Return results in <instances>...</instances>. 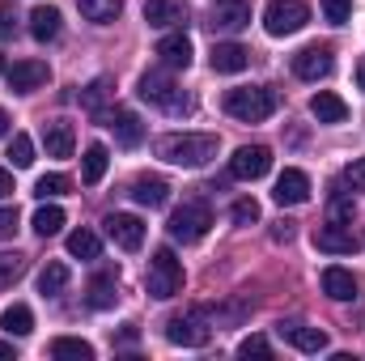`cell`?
Listing matches in <instances>:
<instances>
[{
	"label": "cell",
	"mask_w": 365,
	"mask_h": 361,
	"mask_svg": "<svg viewBox=\"0 0 365 361\" xmlns=\"http://www.w3.org/2000/svg\"><path fill=\"white\" fill-rule=\"evenodd\" d=\"M272 171V149L268 145H242V149H234V158H230V175L242 183H255L264 179Z\"/></svg>",
	"instance_id": "ba28073f"
},
{
	"label": "cell",
	"mask_w": 365,
	"mask_h": 361,
	"mask_svg": "<svg viewBox=\"0 0 365 361\" xmlns=\"http://www.w3.org/2000/svg\"><path fill=\"white\" fill-rule=\"evenodd\" d=\"M276 332H280V340L293 345L297 353H323V349H327V332H319V327H306V323H280Z\"/></svg>",
	"instance_id": "2e32d148"
},
{
	"label": "cell",
	"mask_w": 365,
	"mask_h": 361,
	"mask_svg": "<svg viewBox=\"0 0 365 361\" xmlns=\"http://www.w3.org/2000/svg\"><path fill=\"white\" fill-rule=\"evenodd\" d=\"M13 30H17V13H13V4L0 0V39H13Z\"/></svg>",
	"instance_id": "b9f144b4"
},
{
	"label": "cell",
	"mask_w": 365,
	"mask_h": 361,
	"mask_svg": "<svg viewBox=\"0 0 365 361\" xmlns=\"http://www.w3.org/2000/svg\"><path fill=\"white\" fill-rule=\"evenodd\" d=\"M344 183H353V191H365V158H357V162L344 171Z\"/></svg>",
	"instance_id": "7bdbcfd3"
},
{
	"label": "cell",
	"mask_w": 365,
	"mask_h": 361,
	"mask_svg": "<svg viewBox=\"0 0 365 361\" xmlns=\"http://www.w3.org/2000/svg\"><path fill=\"white\" fill-rule=\"evenodd\" d=\"M51 357H60V361H93V345L77 340V336H56V340H51Z\"/></svg>",
	"instance_id": "83f0119b"
},
{
	"label": "cell",
	"mask_w": 365,
	"mask_h": 361,
	"mask_svg": "<svg viewBox=\"0 0 365 361\" xmlns=\"http://www.w3.org/2000/svg\"><path fill=\"white\" fill-rule=\"evenodd\" d=\"M21 272H26V255H17V251H13V255H0V289H4L9 280H17Z\"/></svg>",
	"instance_id": "f35d334b"
},
{
	"label": "cell",
	"mask_w": 365,
	"mask_h": 361,
	"mask_svg": "<svg viewBox=\"0 0 365 361\" xmlns=\"http://www.w3.org/2000/svg\"><path fill=\"white\" fill-rule=\"evenodd\" d=\"M272 200L280 204V208H284V204H289V208L306 204V200H310V179H306V171H293V166H289V171H284V175L276 179Z\"/></svg>",
	"instance_id": "9a60e30c"
},
{
	"label": "cell",
	"mask_w": 365,
	"mask_h": 361,
	"mask_svg": "<svg viewBox=\"0 0 365 361\" xmlns=\"http://www.w3.org/2000/svg\"><path fill=\"white\" fill-rule=\"evenodd\" d=\"M4 195H13V175L0 166V200H4Z\"/></svg>",
	"instance_id": "f6af8a7d"
},
{
	"label": "cell",
	"mask_w": 365,
	"mask_h": 361,
	"mask_svg": "<svg viewBox=\"0 0 365 361\" xmlns=\"http://www.w3.org/2000/svg\"><path fill=\"white\" fill-rule=\"evenodd\" d=\"M140 98L153 102V106H162L166 115H187L191 111V98L179 90V81L170 73H145L140 77Z\"/></svg>",
	"instance_id": "277c9868"
},
{
	"label": "cell",
	"mask_w": 365,
	"mask_h": 361,
	"mask_svg": "<svg viewBox=\"0 0 365 361\" xmlns=\"http://www.w3.org/2000/svg\"><path fill=\"white\" fill-rule=\"evenodd\" d=\"M47 64L43 60H17V64H9L4 68V81H9V90L13 93H34L38 86H47Z\"/></svg>",
	"instance_id": "7c38bea8"
},
{
	"label": "cell",
	"mask_w": 365,
	"mask_h": 361,
	"mask_svg": "<svg viewBox=\"0 0 365 361\" xmlns=\"http://www.w3.org/2000/svg\"><path fill=\"white\" fill-rule=\"evenodd\" d=\"M68 255H73V260H98V255H102L98 234H93V230H73V234H68Z\"/></svg>",
	"instance_id": "4dcf8cb0"
},
{
	"label": "cell",
	"mask_w": 365,
	"mask_h": 361,
	"mask_svg": "<svg viewBox=\"0 0 365 361\" xmlns=\"http://www.w3.org/2000/svg\"><path fill=\"white\" fill-rule=\"evenodd\" d=\"M9 123H13V119H9V115L0 111V136H9Z\"/></svg>",
	"instance_id": "bcb514c9"
},
{
	"label": "cell",
	"mask_w": 365,
	"mask_h": 361,
	"mask_svg": "<svg viewBox=\"0 0 365 361\" xmlns=\"http://www.w3.org/2000/svg\"><path fill=\"white\" fill-rule=\"evenodd\" d=\"M353 195L349 191H336L331 200H327V225H353Z\"/></svg>",
	"instance_id": "d6a6232c"
},
{
	"label": "cell",
	"mask_w": 365,
	"mask_h": 361,
	"mask_svg": "<svg viewBox=\"0 0 365 361\" xmlns=\"http://www.w3.org/2000/svg\"><path fill=\"white\" fill-rule=\"evenodd\" d=\"M0 327H4L9 336H30V332H34V315H30V306H26V302L4 306V310H0Z\"/></svg>",
	"instance_id": "d4e9b609"
},
{
	"label": "cell",
	"mask_w": 365,
	"mask_h": 361,
	"mask_svg": "<svg viewBox=\"0 0 365 361\" xmlns=\"http://www.w3.org/2000/svg\"><path fill=\"white\" fill-rule=\"evenodd\" d=\"M13 234H17V208H13V204H4V208H0V243H4V238H13Z\"/></svg>",
	"instance_id": "60d3db41"
},
{
	"label": "cell",
	"mask_w": 365,
	"mask_h": 361,
	"mask_svg": "<svg viewBox=\"0 0 365 361\" xmlns=\"http://www.w3.org/2000/svg\"><path fill=\"white\" fill-rule=\"evenodd\" d=\"M170 238L175 243H200L208 230H212V208L208 204H200V200H187L182 208H175L170 213Z\"/></svg>",
	"instance_id": "5b68a950"
},
{
	"label": "cell",
	"mask_w": 365,
	"mask_h": 361,
	"mask_svg": "<svg viewBox=\"0 0 365 361\" xmlns=\"http://www.w3.org/2000/svg\"><path fill=\"white\" fill-rule=\"evenodd\" d=\"M323 293L331 298V302H353L357 298V276L349 268H323Z\"/></svg>",
	"instance_id": "7402d4cb"
},
{
	"label": "cell",
	"mask_w": 365,
	"mask_h": 361,
	"mask_svg": "<svg viewBox=\"0 0 365 361\" xmlns=\"http://www.w3.org/2000/svg\"><path fill=\"white\" fill-rule=\"evenodd\" d=\"M212 327H217L212 315L204 306H191V310H182V315H175L166 323V340L170 345H182V349H200V345L212 340Z\"/></svg>",
	"instance_id": "3957f363"
},
{
	"label": "cell",
	"mask_w": 365,
	"mask_h": 361,
	"mask_svg": "<svg viewBox=\"0 0 365 361\" xmlns=\"http://www.w3.org/2000/svg\"><path fill=\"white\" fill-rule=\"evenodd\" d=\"M106 166H110V153H106V145H90V149H86V158H81V183H86V187L102 183Z\"/></svg>",
	"instance_id": "4316f807"
},
{
	"label": "cell",
	"mask_w": 365,
	"mask_h": 361,
	"mask_svg": "<svg viewBox=\"0 0 365 361\" xmlns=\"http://www.w3.org/2000/svg\"><path fill=\"white\" fill-rule=\"evenodd\" d=\"M110 90H115V81H110V77H98V81H90V86L81 90V106H86V111H93V115H102V102L110 98Z\"/></svg>",
	"instance_id": "836d02e7"
},
{
	"label": "cell",
	"mask_w": 365,
	"mask_h": 361,
	"mask_svg": "<svg viewBox=\"0 0 365 361\" xmlns=\"http://www.w3.org/2000/svg\"><path fill=\"white\" fill-rule=\"evenodd\" d=\"M230 217H234V225H255V221H259V200H251V195L234 200Z\"/></svg>",
	"instance_id": "8d00e7d4"
},
{
	"label": "cell",
	"mask_w": 365,
	"mask_h": 361,
	"mask_svg": "<svg viewBox=\"0 0 365 361\" xmlns=\"http://www.w3.org/2000/svg\"><path fill=\"white\" fill-rule=\"evenodd\" d=\"M115 298H119V276L115 272H98L90 280V306L106 310V306H115Z\"/></svg>",
	"instance_id": "484cf974"
},
{
	"label": "cell",
	"mask_w": 365,
	"mask_h": 361,
	"mask_svg": "<svg viewBox=\"0 0 365 361\" xmlns=\"http://www.w3.org/2000/svg\"><path fill=\"white\" fill-rule=\"evenodd\" d=\"M9 162H13L17 171H26V166L34 162V141H30L26 132H17V136L9 141Z\"/></svg>",
	"instance_id": "d590c367"
},
{
	"label": "cell",
	"mask_w": 365,
	"mask_h": 361,
	"mask_svg": "<svg viewBox=\"0 0 365 361\" xmlns=\"http://www.w3.org/2000/svg\"><path fill=\"white\" fill-rule=\"evenodd\" d=\"M43 145H47V158H73L77 149V132L68 119H51L43 123Z\"/></svg>",
	"instance_id": "e0dca14e"
},
{
	"label": "cell",
	"mask_w": 365,
	"mask_h": 361,
	"mask_svg": "<svg viewBox=\"0 0 365 361\" xmlns=\"http://www.w3.org/2000/svg\"><path fill=\"white\" fill-rule=\"evenodd\" d=\"M306 21H310V9H306L302 0H272V4L264 9V30H268V34H276V39L297 34Z\"/></svg>",
	"instance_id": "52a82bcc"
},
{
	"label": "cell",
	"mask_w": 365,
	"mask_h": 361,
	"mask_svg": "<svg viewBox=\"0 0 365 361\" xmlns=\"http://www.w3.org/2000/svg\"><path fill=\"white\" fill-rule=\"evenodd\" d=\"M30 34H34L38 43L60 39V9H56V4H38V9L30 13Z\"/></svg>",
	"instance_id": "cb8c5ba5"
},
{
	"label": "cell",
	"mask_w": 365,
	"mask_h": 361,
	"mask_svg": "<svg viewBox=\"0 0 365 361\" xmlns=\"http://www.w3.org/2000/svg\"><path fill=\"white\" fill-rule=\"evenodd\" d=\"M314 247L327 251V255H353L361 247V238L349 230V225H319L314 230Z\"/></svg>",
	"instance_id": "5bb4252c"
},
{
	"label": "cell",
	"mask_w": 365,
	"mask_h": 361,
	"mask_svg": "<svg viewBox=\"0 0 365 361\" xmlns=\"http://www.w3.org/2000/svg\"><path fill=\"white\" fill-rule=\"evenodd\" d=\"M132 200L145 204V208H162V204L170 200V183L158 179V175H145V179L132 183Z\"/></svg>",
	"instance_id": "603a6c76"
},
{
	"label": "cell",
	"mask_w": 365,
	"mask_h": 361,
	"mask_svg": "<svg viewBox=\"0 0 365 361\" xmlns=\"http://www.w3.org/2000/svg\"><path fill=\"white\" fill-rule=\"evenodd\" d=\"M272 238L276 243H289V238H293V221H280V225L272 230Z\"/></svg>",
	"instance_id": "ee69618b"
},
{
	"label": "cell",
	"mask_w": 365,
	"mask_h": 361,
	"mask_svg": "<svg viewBox=\"0 0 365 361\" xmlns=\"http://www.w3.org/2000/svg\"><path fill=\"white\" fill-rule=\"evenodd\" d=\"M4 68H9V64H4V56H0V73H4Z\"/></svg>",
	"instance_id": "681fc988"
},
{
	"label": "cell",
	"mask_w": 365,
	"mask_h": 361,
	"mask_svg": "<svg viewBox=\"0 0 365 361\" xmlns=\"http://www.w3.org/2000/svg\"><path fill=\"white\" fill-rule=\"evenodd\" d=\"M276 106H280V98H276V90H268V86H242V90L225 93V111H230L238 123H264Z\"/></svg>",
	"instance_id": "7a4b0ae2"
},
{
	"label": "cell",
	"mask_w": 365,
	"mask_h": 361,
	"mask_svg": "<svg viewBox=\"0 0 365 361\" xmlns=\"http://www.w3.org/2000/svg\"><path fill=\"white\" fill-rule=\"evenodd\" d=\"M357 86H361V90H365V60H361V64H357Z\"/></svg>",
	"instance_id": "7dc6e473"
},
{
	"label": "cell",
	"mask_w": 365,
	"mask_h": 361,
	"mask_svg": "<svg viewBox=\"0 0 365 361\" xmlns=\"http://www.w3.org/2000/svg\"><path fill=\"white\" fill-rule=\"evenodd\" d=\"M208 64H212V73H242L251 64V51L242 43H217L212 56H208Z\"/></svg>",
	"instance_id": "d6986e66"
},
{
	"label": "cell",
	"mask_w": 365,
	"mask_h": 361,
	"mask_svg": "<svg viewBox=\"0 0 365 361\" xmlns=\"http://www.w3.org/2000/svg\"><path fill=\"white\" fill-rule=\"evenodd\" d=\"M0 357H13V345H4V340H0Z\"/></svg>",
	"instance_id": "c3c4849f"
},
{
	"label": "cell",
	"mask_w": 365,
	"mask_h": 361,
	"mask_svg": "<svg viewBox=\"0 0 365 361\" xmlns=\"http://www.w3.org/2000/svg\"><path fill=\"white\" fill-rule=\"evenodd\" d=\"M145 285H149V293H153V298H162V302H166V298H175V293H182V264L175 260V251H170V247L153 251Z\"/></svg>",
	"instance_id": "8992f818"
},
{
	"label": "cell",
	"mask_w": 365,
	"mask_h": 361,
	"mask_svg": "<svg viewBox=\"0 0 365 361\" xmlns=\"http://www.w3.org/2000/svg\"><path fill=\"white\" fill-rule=\"evenodd\" d=\"M145 21L153 30H175L187 21V4L182 0H145Z\"/></svg>",
	"instance_id": "ac0fdd59"
},
{
	"label": "cell",
	"mask_w": 365,
	"mask_h": 361,
	"mask_svg": "<svg viewBox=\"0 0 365 361\" xmlns=\"http://www.w3.org/2000/svg\"><path fill=\"white\" fill-rule=\"evenodd\" d=\"M73 191V179L68 175H43V179L34 183V195L38 200H56V195H68Z\"/></svg>",
	"instance_id": "e575fe53"
},
{
	"label": "cell",
	"mask_w": 365,
	"mask_h": 361,
	"mask_svg": "<svg viewBox=\"0 0 365 361\" xmlns=\"http://www.w3.org/2000/svg\"><path fill=\"white\" fill-rule=\"evenodd\" d=\"M68 264H47V268L38 272V293L43 298H56V293H64L68 289Z\"/></svg>",
	"instance_id": "f546056e"
},
{
	"label": "cell",
	"mask_w": 365,
	"mask_h": 361,
	"mask_svg": "<svg viewBox=\"0 0 365 361\" xmlns=\"http://www.w3.org/2000/svg\"><path fill=\"white\" fill-rule=\"evenodd\" d=\"M158 56H162V64H166L170 73H179V68H187V64H191V39H187L182 30L166 34V39L158 43Z\"/></svg>",
	"instance_id": "44dd1931"
},
{
	"label": "cell",
	"mask_w": 365,
	"mask_h": 361,
	"mask_svg": "<svg viewBox=\"0 0 365 361\" xmlns=\"http://www.w3.org/2000/svg\"><path fill=\"white\" fill-rule=\"evenodd\" d=\"M64 221H68V217H64V208H60V204H43V208L34 213V221H30V225H34V234H38V238H51V234H60V230H64Z\"/></svg>",
	"instance_id": "f1b7e54d"
},
{
	"label": "cell",
	"mask_w": 365,
	"mask_h": 361,
	"mask_svg": "<svg viewBox=\"0 0 365 361\" xmlns=\"http://www.w3.org/2000/svg\"><path fill=\"white\" fill-rule=\"evenodd\" d=\"M221 141L212 132H166L158 141V158L170 162V166H187V171H200L217 158Z\"/></svg>",
	"instance_id": "6da1fadb"
},
{
	"label": "cell",
	"mask_w": 365,
	"mask_h": 361,
	"mask_svg": "<svg viewBox=\"0 0 365 361\" xmlns=\"http://www.w3.org/2000/svg\"><path fill=\"white\" fill-rule=\"evenodd\" d=\"M323 4V17L331 21V26H344L349 17H353V0H319Z\"/></svg>",
	"instance_id": "74e56055"
},
{
	"label": "cell",
	"mask_w": 365,
	"mask_h": 361,
	"mask_svg": "<svg viewBox=\"0 0 365 361\" xmlns=\"http://www.w3.org/2000/svg\"><path fill=\"white\" fill-rule=\"evenodd\" d=\"M310 115H314L319 123H344V119H349V102L331 90H319L310 98Z\"/></svg>",
	"instance_id": "ffe728a7"
},
{
	"label": "cell",
	"mask_w": 365,
	"mask_h": 361,
	"mask_svg": "<svg viewBox=\"0 0 365 361\" xmlns=\"http://www.w3.org/2000/svg\"><path fill=\"white\" fill-rule=\"evenodd\" d=\"M242 26H251V4L247 0H217L208 13V30L212 34H238Z\"/></svg>",
	"instance_id": "9c48e42d"
},
{
	"label": "cell",
	"mask_w": 365,
	"mask_h": 361,
	"mask_svg": "<svg viewBox=\"0 0 365 361\" xmlns=\"http://www.w3.org/2000/svg\"><path fill=\"white\" fill-rule=\"evenodd\" d=\"M102 123L115 132V141H119L123 149H136V145L145 141V123H140V119H136V111H128V106L102 111Z\"/></svg>",
	"instance_id": "8fae6325"
},
{
	"label": "cell",
	"mask_w": 365,
	"mask_h": 361,
	"mask_svg": "<svg viewBox=\"0 0 365 361\" xmlns=\"http://www.w3.org/2000/svg\"><path fill=\"white\" fill-rule=\"evenodd\" d=\"M77 4H81V13L90 21H98V26H110L123 13V0H77Z\"/></svg>",
	"instance_id": "1f68e13d"
},
{
	"label": "cell",
	"mask_w": 365,
	"mask_h": 361,
	"mask_svg": "<svg viewBox=\"0 0 365 361\" xmlns=\"http://www.w3.org/2000/svg\"><path fill=\"white\" fill-rule=\"evenodd\" d=\"M238 357H272V345H268V336H247V340L238 345Z\"/></svg>",
	"instance_id": "ab89813d"
},
{
	"label": "cell",
	"mask_w": 365,
	"mask_h": 361,
	"mask_svg": "<svg viewBox=\"0 0 365 361\" xmlns=\"http://www.w3.org/2000/svg\"><path fill=\"white\" fill-rule=\"evenodd\" d=\"M102 225H106V238H110L115 247L140 251V243H145V221H140V217H132V213H110Z\"/></svg>",
	"instance_id": "30bf717a"
},
{
	"label": "cell",
	"mask_w": 365,
	"mask_h": 361,
	"mask_svg": "<svg viewBox=\"0 0 365 361\" xmlns=\"http://www.w3.org/2000/svg\"><path fill=\"white\" fill-rule=\"evenodd\" d=\"M293 73L302 77V81H319V77H327L331 73V47H302L297 56H293Z\"/></svg>",
	"instance_id": "4fadbf2b"
}]
</instances>
